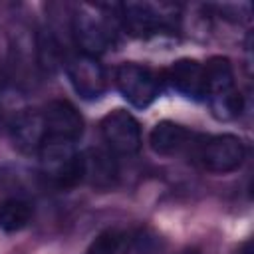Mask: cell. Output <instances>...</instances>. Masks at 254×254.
Returning a JSON list of instances; mask_svg holds the SVG:
<instances>
[{"instance_id": "8fae6325", "label": "cell", "mask_w": 254, "mask_h": 254, "mask_svg": "<svg viewBox=\"0 0 254 254\" xmlns=\"http://www.w3.org/2000/svg\"><path fill=\"white\" fill-rule=\"evenodd\" d=\"M121 18L125 28L133 36H151L169 26V16H163L157 8L143 2H127L121 6Z\"/></svg>"}, {"instance_id": "4fadbf2b", "label": "cell", "mask_w": 254, "mask_h": 254, "mask_svg": "<svg viewBox=\"0 0 254 254\" xmlns=\"http://www.w3.org/2000/svg\"><path fill=\"white\" fill-rule=\"evenodd\" d=\"M190 133L183 125L173 121H161L153 127L149 135V143H151V149L159 155H175L187 145Z\"/></svg>"}, {"instance_id": "7a4b0ae2", "label": "cell", "mask_w": 254, "mask_h": 254, "mask_svg": "<svg viewBox=\"0 0 254 254\" xmlns=\"http://www.w3.org/2000/svg\"><path fill=\"white\" fill-rule=\"evenodd\" d=\"M38 155L44 175L60 189H71L83 181L81 155L75 151L71 141L46 137Z\"/></svg>"}, {"instance_id": "ac0fdd59", "label": "cell", "mask_w": 254, "mask_h": 254, "mask_svg": "<svg viewBox=\"0 0 254 254\" xmlns=\"http://www.w3.org/2000/svg\"><path fill=\"white\" fill-rule=\"evenodd\" d=\"M183 254H198V252H196V250H185Z\"/></svg>"}, {"instance_id": "5b68a950", "label": "cell", "mask_w": 254, "mask_h": 254, "mask_svg": "<svg viewBox=\"0 0 254 254\" xmlns=\"http://www.w3.org/2000/svg\"><path fill=\"white\" fill-rule=\"evenodd\" d=\"M246 157V149L240 137L236 135H214L206 139L198 151V159L204 169L212 173H230L236 171Z\"/></svg>"}, {"instance_id": "7c38bea8", "label": "cell", "mask_w": 254, "mask_h": 254, "mask_svg": "<svg viewBox=\"0 0 254 254\" xmlns=\"http://www.w3.org/2000/svg\"><path fill=\"white\" fill-rule=\"evenodd\" d=\"M171 85L192 99H202L206 95L204 65L196 60H179L169 67Z\"/></svg>"}, {"instance_id": "9c48e42d", "label": "cell", "mask_w": 254, "mask_h": 254, "mask_svg": "<svg viewBox=\"0 0 254 254\" xmlns=\"http://www.w3.org/2000/svg\"><path fill=\"white\" fill-rule=\"evenodd\" d=\"M10 139L24 155H36L46 139L44 113L38 109L20 111L10 123Z\"/></svg>"}, {"instance_id": "2e32d148", "label": "cell", "mask_w": 254, "mask_h": 254, "mask_svg": "<svg viewBox=\"0 0 254 254\" xmlns=\"http://www.w3.org/2000/svg\"><path fill=\"white\" fill-rule=\"evenodd\" d=\"M123 244L125 236L119 230H105L89 244L85 254H121Z\"/></svg>"}, {"instance_id": "52a82bcc", "label": "cell", "mask_w": 254, "mask_h": 254, "mask_svg": "<svg viewBox=\"0 0 254 254\" xmlns=\"http://www.w3.org/2000/svg\"><path fill=\"white\" fill-rule=\"evenodd\" d=\"M67 77L73 85V89L83 99H97L103 95L107 87V77L103 65L87 54H77L67 60Z\"/></svg>"}, {"instance_id": "5bb4252c", "label": "cell", "mask_w": 254, "mask_h": 254, "mask_svg": "<svg viewBox=\"0 0 254 254\" xmlns=\"http://www.w3.org/2000/svg\"><path fill=\"white\" fill-rule=\"evenodd\" d=\"M32 218V206L20 198H8L0 202V228L6 232H18L28 226Z\"/></svg>"}, {"instance_id": "8992f818", "label": "cell", "mask_w": 254, "mask_h": 254, "mask_svg": "<svg viewBox=\"0 0 254 254\" xmlns=\"http://www.w3.org/2000/svg\"><path fill=\"white\" fill-rule=\"evenodd\" d=\"M101 133L107 147L119 155H133L141 147L139 123L125 109H115L107 113L101 121Z\"/></svg>"}, {"instance_id": "6da1fadb", "label": "cell", "mask_w": 254, "mask_h": 254, "mask_svg": "<svg viewBox=\"0 0 254 254\" xmlns=\"http://www.w3.org/2000/svg\"><path fill=\"white\" fill-rule=\"evenodd\" d=\"M206 95L214 117L234 119L242 111V95L234 87L232 65L226 58H210L204 67Z\"/></svg>"}, {"instance_id": "277c9868", "label": "cell", "mask_w": 254, "mask_h": 254, "mask_svg": "<svg viewBox=\"0 0 254 254\" xmlns=\"http://www.w3.org/2000/svg\"><path fill=\"white\" fill-rule=\"evenodd\" d=\"M115 81L121 95L135 107H147L159 95V79L149 67L139 64H121Z\"/></svg>"}, {"instance_id": "e0dca14e", "label": "cell", "mask_w": 254, "mask_h": 254, "mask_svg": "<svg viewBox=\"0 0 254 254\" xmlns=\"http://www.w3.org/2000/svg\"><path fill=\"white\" fill-rule=\"evenodd\" d=\"M234 254H254V250H252V240L242 242V244H240V248H238Z\"/></svg>"}, {"instance_id": "9a60e30c", "label": "cell", "mask_w": 254, "mask_h": 254, "mask_svg": "<svg viewBox=\"0 0 254 254\" xmlns=\"http://www.w3.org/2000/svg\"><path fill=\"white\" fill-rule=\"evenodd\" d=\"M38 58H40V65L48 73H52L60 64V46L50 30L48 32L44 30L38 36Z\"/></svg>"}, {"instance_id": "ba28073f", "label": "cell", "mask_w": 254, "mask_h": 254, "mask_svg": "<svg viewBox=\"0 0 254 254\" xmlns=\"http://www.w3.org/2000/svg\"><path fill=\"white\" fill-rule=\"evenodd\" d=\"M42 113L46 123V137L65 139L71 143H75L81 137L83 119L69 101H64V99L50 101Z\"/></svg>"}, {"instance_id": "30bf717a", "label": "cell", "mask_w": 254, "mask_h": 254, "mask_svg": "<svg viewBox=\"0 0 254 254\" xmlns=\"http://www.w3.org/2000/svg\"><path fill=\"white\" fill-rule=\"evenodd\" d=\"M81 175L91 187L107 190L117 183V163L109 151L91 147L81 153Z\"/></svg>"}, {"instance_id": "3957f363", "label": "cell", "mask_w": 254, "mask_h": 254, "mask_svg": "<svg viewBox=\"0 0 254 254\" xmlns=\"http://www.w3.org/2000/svg\"><path fill=\"white\" fill-rule=\"evenodd\" d=\"M73 36L77 46L87 56H97L113 44V28L107 16L93 6H79L73 16Z\"/></svg>"}]
</instances>
